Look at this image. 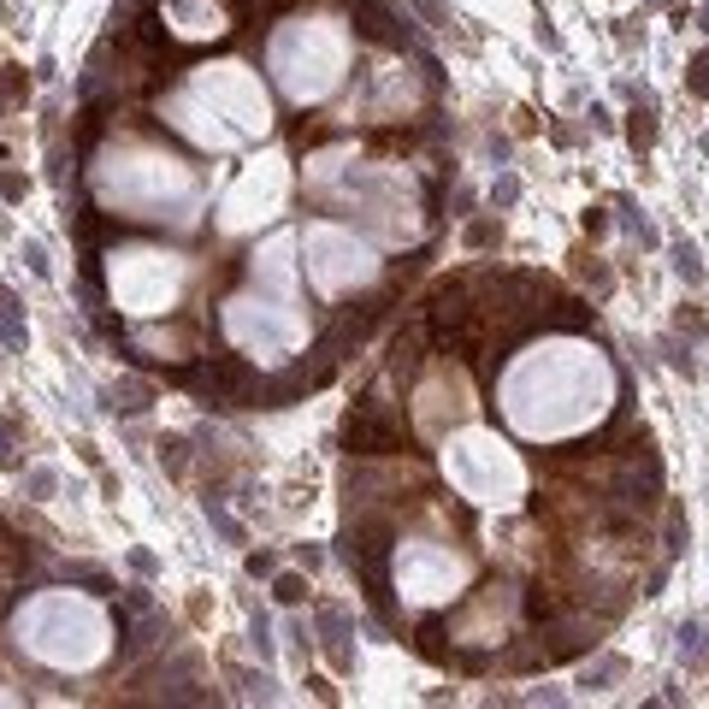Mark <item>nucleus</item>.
<instances>
[{
	"label": "nucleus",
	"mask_w": 709,
	"mask_h": 709,
	"mask_svg": "<svg viewBox=\"0 0 709 709\" xmlns=\"http://www.w3.org/2000/svg\"><path fill=\"white\" fill-rule=\"evenodd\" d=\"M113 408H130V414H136V408H148V390H142V385L113 390Z\"/></svg>",
	"instance_id": "nucleus-26"
},
{
	"label": "nucleus",
	"mask_w": 709,
	"mask_h": 709,
	"mask_svg": "<svg viewBox=\"0 0 709 709\" xmlns=\"http://www.w3.org/2000/svg\"><path fill=\"white\" fill-rule=\"evenodd\" d=\"M0 190H6V201H18V195L30 190V184H24V178H18V172H6V178H0Z\"/></svg>",
	"instance_id": "nucleus-30"
},
{
	"label": "nucleus",
	"mask_w": 709,
	"mask_h": 709,
	"mask_svg": "<svg viewBox=\"0 0 709 709\" xmlns=\"http://www.w3.org/2000/svg\"><path fill=\"white\" fill-rule=\"evenodd\" d=\"M520 195V184L515 178H503V184H497V190H491V201H497V207H509V201H515Z\"/></svg>",
	"instance_id": "nucleus-29"
},
{
	"label": "nucleus",
	"mask_w": 709,
	"mask_h": 709,
	"mask_svg": "<svg viewBox=\"0 0 709 709\" xmlns=\"http://www.w3.org/2000/svg\"><path fill=\"white\" fill-rule=\"evenodd\" d=\"M272 568H278V562H272L266 550H260V556H249V574H255V580H260V574H272Z\"/></svg>",
	"instance_id": "nucleus-32"
},
{
	"label": "nucleus",
	"mask_w": 709,
	"mask_h": 709,
	"mask_svg": "<svg viewBox=\"0 0 709 709\" xmlns=\"http://www.w3.org/2000/svg\"><path fill=\"white\" fill-rule=\"evenodd\" d=\"M272 597H278L284 609H296V603L308 597V585H302V574H278V580H272Z\"/></svg>",
	"instance_id": "nucleus-21"
},
{
	"label": "nucleus",
	"mask_w": 709,
	"mask_h": 709,
	"mask_svg": "<svg viewBox=\"0 0 709 709\" xmlns=\"http://www.w3.org/2000/svg\"><path fill=\"white\" fill-rule=\"evenodd\" d=\"M12 639L36 662L60 668V674H83V668L107 662V650H113L101 603H89L83 591H36V597H24L18 615H12Z\"/></svg>",
	"instance_id": "nucleus-3"
},
{
	"label": "nucleus",
	"mask_w": 709,
	"mask_h": 709,
	"mask_svg": "<svg viewBox=\"0 0 709 709\" xmlns=\"http://www.w3.org/2000/svg\"><path fill=\"white\" fill-rule=\"evenodd\" d=\"M89 184H95L101 207H113L125 219H142V225H166V219L172 225H195V213H201V190H195L190 166L160 154V148H119V154H107L89 172Z\"/></svg>",
	"instance_id": "nucleus-2"
},
{
	"label": "nucleus",
	"mask_w": 709,
	"mask_h": 709,
	"mask_svg": "<svg viewBox=\"0 0 709 709\" xmlns=\"http://www.w3.org/2000/svg\"><path fill=\"white\" fill-rule=\"evenodd\" d=\"M18 71H24V65H6V77H0V101H24V89H30V83H24Z\"/></svg>",
	"instance_id": "nucleus-25"
},
{
	"label": "nucleus",
	"mask_w": 709,
	"mask_h": 709,
	"mask_svg": "<svg viewBox=\"0 0 709 709\" xmlns=\"http://www.w3.org/2000/svg\"><path fill=\"white\" fill-rule=\"evenodd\" d=\"M0 337H6V343H24V325L12 314V296H6V290H0Z\"/></svg>",
	"instance_id": "nucleus-24"
},
{
	"label": "nucleus",
	"mask_w": 709,
	"mask_h": 709,
	"mask_svg": "<svg viewBox=\"0 0 709 709\" xmlns=\"http://www.w3.org/2000/svg\"><path fill=\"white\" fill-rule=\"evenodd\" d=\"M674 260H680V278H686V284H704V260H698V249H692V243H680V249H674Z\"/></svg>",
	"instance_id": "nucleus-22"
},
{
	"label": "nucleus",
	"mask_w": 709,
	"mask_h": 709,
	"mask_svg": "<svg viewBox=\"0 0 709 709\" xmlns=\"http://www.w3.org/2000/svg\"><path fill=\"white\" fill-rule=\"evenodd\" d=\"M680 656H686L692 668H704V662H709V633L698 627V621H692V627H680Z\"/></svg>",
	"instance_id": "nucleus-19"
},
{
	"label": "nucleus",
	"mask_w": 709,
	"mask_h": 709,
	"mask_svg": "<svg viewBox=\"0 0 709 709\" xmlns=\"http://www.w3.org/2000/svg\"><path fill=\"white\" fill-rule=\"evenodd\" d=\"M160 119L178 130V136H190L195 148H213V154H225V148H237V142H243V136L225 125V119H219V113H213L195 89H184V95H166V101H160Z\"/></svg>",
	"instance_id": "nucleus-13"
},
{
	"label": "nucleus",
	"mask_w": 709,
	"mask_h": 709,
	"mask_svg": "<svg viewBox=\"0 0 709 709\" xmlns=\"http://www.w3.org/2000/svg\"><path fill=\"white\" fill-rule=\"evenodd\" d=\"M603 231H609V219H603V207H591L585 213V237H603Z\"/></svg>",
	"instance_id": "nucleus-28"
},
{
	"label": "nucleus",
	"mask_w": 709,
	"mask_h": 709,
	"mask_svg": "<svg viewBox=\"0 0 709 709\" xmlns=\"http://www.w3.org/2000/svg\"><path fill=\"white\" fill-rule=\"evenodd\" d=\"M190 89L225 119V125L237 130V136H266L272 125V107H266V89H260V77L249 65L237 60H219V65H195L190 71Z\"/></svg>",
	"instance_id": "nucleus-10"
},
{
	"label": "nucleus",
	"mask_w": 709,
	"mask_h": 709,
	"mask_svg": "<svg viewBox=\"0 0 709 709\" xmlns=\"http://www.w3.org/2000/svg\"><path fill=\"white\" fill-rule=\"evenodd\" d=\"M296 237H272L266 249L249 255V284L255 290H272V296H290L296 290Z\"/></svg>",
	"instance_id": "nucleus-16"
},
{
	"label": "nucleus",
	"mask_w": 709,
	"mask_h": 709,
	"mask_svg": "<svg viewBox=\"0 0 709 709\" xmlns=\"http://www.w3.org/2000/svg\"><path fill=\"white\" fill-rule=\"evenodd\" d=\"M497 408L532 444L574 438L615 408V367H609V355H597L580 337L532 343L497 379Z\"/></svg>",
	"instance_id": "nucleus-1"
},
{
	"label": "nucleus",
	"mask_w": 709,
	"mask_h": 709,
	"mask_svg": "<svg viewBox=\"0 0 709 709\" xmlns=\"http://www.w3.org/2000/svg\"><path fill=\"white\" fill-rule=\"evenodd\" d=\"M219 325H225V337L260 361V367H284V361H296L302 349H308V320L290 308V296H231L225 308H219Z\"/></svg>",
	"instance_id": "nucleus-6"
},
{
	"label": "nucleus",
	"mask_w": 709,
	"mask_h": 709,
	"mask_svg": "<svg viewBox=\"0 0 709 709\" xmlns=\"http://www.w3.org/2000/svg\"><path fill=\"white\" fill-rule=\"evenodd\" d=\"M520 615V597L509 585H485L461 615L450 621V645H509Z\"/></svg>",
	"instance_id": "nucleus-12"
},
{
	"label": "nucleus",
	"mask_w": 709,
	"mask_h": 709,
	"mask_svg": "<svg viewBox=\"0 0 709 709\" xmlns=\"http://www.w3.org/2000/svg\"><path fill=\"white\" fill-rule=\"evenodd\" d=\"M343 444H349V450H361V455H390V450H402V420H396L385 402L373 396V402H361V408L349 414Z\"/></svg>",
	"instance_id": "nucleus-14"
},
{
	"label": "nucleus",
	"mask_w": 709,
	"mask_h": 709,
	"mask_svg": "<svg viewBox=\"0 0 709 709\" xmlns=\"http://www.w3.org/2000/svg\"><path fill=\"white\" fill-rule=\"evenodd\" d=\"M680 331H692V337H698V331H704V314H698V308H680Z\"/></svg>",
	"instance_id": "nucleus-31"
},
{
	"label": "nucleus",
	"mask_w": 709,
	"mask_h": 709,
	"mask_svg": "<svg viewBox=\"0 0 709 709\" xmlns=\"http://www.w3.org/2000/svg\"><path fill=\"white\" fill-rule=\"evenodd\" d=\"M627 136H633V148H650V142H656V113H650V107H633V113H627Z\"/></svg>",
	"instance_id": "nucleus-20"
},
{
	"label": "nucleus",
	"mask_w": 709,
	"mask_h": 709,
	"mask_svg": "<svg viewBox=\"0 0 709 709\" xmlns=\"http://www.w3.org/2000/svg\"><path fill=\"white\" fill-rule=\"evenodd\" d=\"M302 255H308L302 272H308V284L320 296H349V290H361V284L379 278V255L355 231H343V225H308Z\"/></svg>",
	"instance_id": "nucleus-9"
},
{
	"label": "nucleus",
	"mask_w": 709,
	"mask_h": 709,
	"mask_svg": "<svg viewBox=\"0 0 709 709\" xmlns=\"http://www.w3.org/2000/svg\"><path fill=\"white\" fill-rule=\"evenodd\" d=\"M467 580H473V562H467L461 550H450V544H432V538H408V544H396V556H390V585H396V597H402V603H420V609L461 597Z\"/></svg>",
	"instance_id": "nucleus-8"
},
{
	"label": "nucleus",
	"mask_w": 709,
	"mask_h": 709,
	"mask_svg": "<svg viewBox=\"0 0 709 709\" xmlns=\"http://www.w3.org/2000/svg\"><path fill=\"white\" fill-rule=\"evenodd\" d=\"M166 24H172V36H184V42H213V36H225L231 30V12H225V0H166V12H160Z\"/></svg>",
	"instance_id": "nucleus-15"
},
{
	"label": "nucleus",
	"mask_w": 709,
	"mask_h": 709,
	"mask_svg": "<svg viewBox=\"0 0 709 709\" xmlns=\"http://www.w3.org/2000/svg\"><path fill=\"white\" fill-rule=\"evenodd\" d=\"M284 190H290V166H284V154H266L237 178V190L219 201V225L225 231H255L260 219H272L284 207Z\"/></svg>",
	"instance_id": "nucleus-11"
},
{
	"label": "nucleus",
	"mask_w": 709,
	"mask_h": 709,
	"mask_svg": "<svg viewBox=\"0 0 709 709\" xmlns=\"http://www.w3.org/2000/svg\"><path fill=\"white\" fill-rule=\"evenodd\" d=\"M136 349H148V355H160V361H184L190 337H184V331H136Z\"/></svg>",
	"instance_id": "nucleus-17"
},
{
	"label": "nucleus",
	"mask_w": 709,
	"mask_h": 709,
	"mask_svg": "<svg viewBox=\"0 0 709 709\" xmlns=\"http://www.w3.org/2000/svg\"><path fill=\"white\" fill-rule=\"evenodd\" d=\"M107 296H113V308H125L136 320L172 314L184 296V260L166 249H148V243H125L107 255Z\"/></svg>",
	"instance_id": "nucleus-7"
},
{
	"label": "nucleus",
	"mask_w": 709,
	"mask_h": 709,
	"mask_svg": "<svg viewBox=\"0 0 709 709\" xmlns=\"http://www.w3.org/2000/svg\"><path fill=\"white\" fill-rule=\"evenodd\" d=\"M444 479H450L467 503H479V509H515L520 497H526L520 455L497 432H479V426L444 438Z\"/></svg>",
	"instance_id": "nucleus-5"
},
{
	"label": "nucleus",
	"mask_w": 709,
	"mask_h": 709,
	"mask_svg": "<svg viewBox=\"0 0 709 709\" xmlns=\"http://www.w3.org/2000/svg\"><path fill=\"white\" fill-rule=\"evenodd\" d=\"M12 438H18V426H6V420H0V461H18V450H12Z\"/></svg>",
	"instance_id": "nucleus-27"
},
{
	"label": "nucleus",
	"mask_w": 709,
	"mask_h": 709,
	"mask_svg": "<svg viewBox=\"0 0 709 709\" xmlns=\"http://www.w3.org/2000/svg\"><path fill=\"white\" fill-rule=\"evenodd\" d=\"M266 65H272L278 89L296 107L325 101L343 83V71H349V30H343V18H290V24H278L272 42H266Z\"/></svg>",
	"instance_id": "nucleus-4"
},
{
	"label": "nucleus",
	"mask_w": 709,
	"mask_h": 709,
	"mask_svg": "<svg viewBox=\"0 0 709 709\" xmlns=\"http://www.w3.org/2000/svg\"><path fill=\"white\" fill-rule=\"evenodd\" d=\"M343 160H355V148H349V142H343V148H325V154H314V160H308V184H314V190H325V184L343 172Z\"/></svg>",
	"instance_id": "nucleus-18"
},
{
	"label": "nucleus",
	"mask_w": 709,
	"mask_h": 709,
	"mask_svg": "<svg viewBox=\"0 0 709 709\" xmlns=\"http://www.w3.org/2000/svg\"><path fill=\"white\" fill-rule=\"evenodd\" d=\"M686 89H692L698 101H709V48L692 60V71H686Z\"/></svg>",
	"instance_id": "nucleus-23"
}]
</instances>
